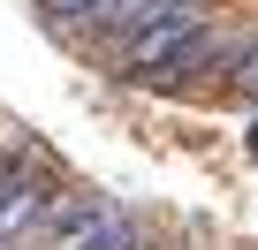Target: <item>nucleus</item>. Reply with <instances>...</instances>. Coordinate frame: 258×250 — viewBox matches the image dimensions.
Returning a JSON list of instances; mask_svg holds the SVG:
<instances>
[{
    "mask_svg": "<svg viewBox=\"0 0 258 250\" xmlns=\"http://www.w3.org/2000/svg\"><path fill=\"white\" fill-rule=\"evenodd\" d=\"M220 106H235V114H250V121H258V53H243V68L220 84Z\"/></svg>",
    "mask_w": 258,
    "mask_h": 250,
    "instance_id": "obj_3",
    "label": "nucleus"
},
{
    "mask_svg": "<svg viewBox=\"0 0 258 250\" xmlns=\"http://www.w3.org/2000/svg\"><path fill=\"white\" fill-rule=\"evenodd\" d=\"M243 144H250V159H258V121H250V137H243Z\"/></svg>",
    "mask_w": 258,
    "mask_h": 250,
    "instance_id": "obj_5",
    "label": "nucleus"
},
{
    "mask_svg": "<svg viewBox=\"0 0 258 250\" xmlns=\"http://www.w3.org/2000/svg\"><path fill=\"white\" fill-rule=\"evenodd\" d=\"M213 16H220L213 0H175V8H160L145 31H129V38L114 46V68H121V84H145V91H152V76H167V68L190 53V38H198Z\"/></svg>",
    "mask_w": 258,
    "mask_h": 250,
    "instance_id": "obj_2",
    "label": "nucleus"
},
{
    "mask_svg": "<svg viewBox=\"0 0 258 250\" xmlns=\"http://www.w3.org/2000/svg\"><path fill=\"white\" fill-rule=\"evenodd\" d=\"M152 250H198V242H152Z\"/></svg>",
    "mask_w": 258,
    "mask_h": 250,
    "instance_id": "obj_6",
    "label": "nucleus"
},
{
    "mask_svg": "<svg viewBox=\"0 0 258 250\" xmlns=\"http://www.w3.org/2000/svg\"><path fill=\"white\" fill-rule=\"evenodd\" d=\"M38 16H46V23H61V31H84V38H91L99 0H38Z\"/></svg>",
    "mask_w": 258,
    "mask_h": 250,
    "instance_id": "obj_4",
    "label": "nucleus"
},
{
    "mask_svg": "<svg viewBox=\"0 0 258 250\" xmlns=\"http://www.w3.org/2000/svg\"><path fill=\"white\" fill-rule=\"evenodd\" d=\"M243 53H258V23H250V16H213V23L190 38V53H182L167 76H152V91H167V99L213 91V99H220V84L243 68Z\"/></svg>",
    "mask_w": 258,
    "mask_h": 250,
    "instance_id": "obj_1",
    "label": "nucleus"
}]
</instances>
